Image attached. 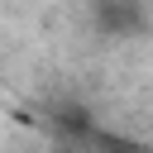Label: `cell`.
I'll use <instances>...</instances> for the list:
<instances>
[{
    "mask_svg": "<svg viewBox=\"0 0 153 153\" xmlns=\"http://www.w3.org/2000/svg\"><path fill=\"white\" fill-rule=\"evenodd\" d=\"M96 24L115 38H129L143 29V5L139 0H96Z\"/></svg>",
    "mask_w": 153,
    "mask_h": 153,
    "instance_id": "6da1fadb",
    "label": "cell"
}]
</instances>
